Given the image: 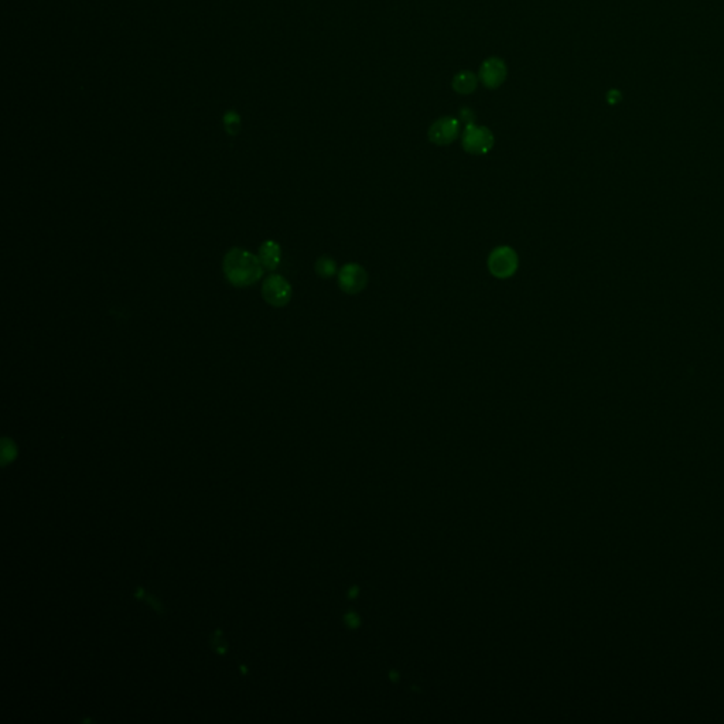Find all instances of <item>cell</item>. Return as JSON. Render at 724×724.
Here are the masks:
<instances>
[{"label": "cell", "mask_w": 724, "mask_h": 724, "mask_svg": "<svg viewBox=\"0 0 724 724\" xmlns=\"http://www.w3.org/2000/svg\"><path fill=\"white\" fill-rule=\"evenodd\" d=\"M477 85V81L474 78L473 74H468V72H462L460 74L456 81H454V87L458 92H473V90L476 88Z\"/></svg>", "instance_id": "cell-9"}, {"label": "cell", "mask_w": 724, "mask_h": 724, "mask_svg": "<svg viewBox=\"0 0 724 724\" xmlns=\"http://www.w3.org/2000/svg\"><path fill=\"white\" fill-rule=\"evenodd\" d=\"M316 272L320 277H324V279H330L331 276L335 275L337 272V264L335 261H332L331 258L328 257H321L317 262H316Z\"/></svg>", "instance_id": "cell-10"}, {"label": "cell", "mask_w": 724, "mask_h": 724, "mask_svg": "<svg viewBox=\"0 0 724 724\" xmlns=\"http://www.w3.org/2000/svg\"><path fill=\"white\" fill-rule=\"evenodd\" d=\"M225 129L230 135H236L241 129V118L235 112H227L224 116Z\"/></svg>", "instance_id": "cell-11"}, {"label": "cell", "mask_w": 724, "mask_h": 724, "mask_svg": "<svg viewBox=\"0 0 724 724\" xmlns=\"http://www.w3.org/2000/svg\"><path fill=\"white\" fill-rule=\"evenodd\" d=\"M462 146L468 153L485 154L494 146V136L485 127L468 124L462 135Z\"/></svg>", "instance_id": "cell-5"}, {"label": "cell", "mask_w": 724, "mask_h": 724, "mask_svg": "<svg viewBox=\"0 0 724 724\" xmlns=\"http://www.w3.org/2000/svg\"><path fill=\"white\" fill-rule=\"evenodd\" d=\"M458 122L453 118H443L437 120L429 132V138L436 145H449L456 140L458 135Z\"/></svg>", "instance_id": "cell-6"}, {"label": "cell", "mask_w": 724, "mask_h": 724, "mask_svg": "<svg viewBox=\"0 0 724 724\" xmlns=\"http://www.w3.org/2000/svg\"><path fill=\"white\" fill-rule=\"evenodd\" d=\"M483 81L488 85V87H497V85L502 81L505 77V70L501 61L498 60H490L484 64L481 71Z\"/></svg>", "instance_id": "cell-8"}, {"label": "cell", "mask_w": 724, "mask_h": 724, "mask_svg": "<svg viewBox=\"0 0 724 724\" xmlns=\"http://www.w3.org/2000/svg\"><path fill=\"white\" fill-rule=\"evenodd\" d=\"M368 284V275L358 264H347L338 272V286L347 294H357Z\"/></svg>", "instance_id": "cell-4"}, {"label": "cell", "mask_w": 724, "mask_h": 724, "mask_svg": "<svg viewBox=\"0 0 724 724\" xmlns=\"http://www.w3.org/2000/svg\"><path fill=\"white\" fill-rule=\"evenodd\" d=\"M518 255L509 246H498L490 253L488 269L498 279H508L518 271Z\"/></svg>", "instance_id": "cell-2"}, {"label": "cell", "mask_w": 724, "mask_h": 724, "mask_svg": "<svg viewBox=\"0 0 724 724\" xmlns=\"http://www.w3.org/2000/svg\"><path fill=\"white\" fill-rule=\"evenodd\" d=\"M262 296L268 305L273 307H283L291 299V286L284 277L279 275H271L262 284Z\"/></svg>", "instance_id": "cell-3"}, {"label": "cell", "mask_w": 724, "mask_h": 724, "mask_svg": "<svg viewBox=\"0 0 724 724\" xmlns=\"http://www.w3.org/2000/svg\"><path fill=\"white\" fill-rule=\"evenodd\" d=\"M223 268L225 277L235 287L255 284L264 275V266L259 258L241 248H234L225 255Z\"/></svg>", "instance_id": "cell-1"}, {"label": "cell", "mask_w": 724, "mask_h": 724, "mask_svg": "<svg viewBox=\"0 0 724 724\" xmlns=\"http://www.w3.org/2000/svg\"><path fill=\"white\" fill-rule=\"evenodd\" d=\"M282 259V249L275 241H265L259 246V261L268 271H275Z\"/></svg>", "instance_id": "cell-7"}]
</instances>
